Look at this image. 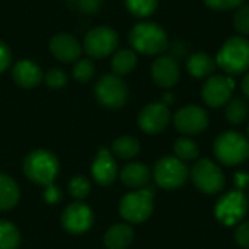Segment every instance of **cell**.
Listing matches in <instances>:
<instances>
[{"label": "cell", "mask_w": 249, "mask_h": 249, "mask_svg": "<svg viewBox=\"0 0 249 249\" xmlns=\"http://www.w3.org/2000/svg\"><path fill=\"white\" fill-rule=\"evenodd\" d=\"M128 42L136 53L159 55L168 50L169 38L166 31L156 22H140L128 34Z\"/></svg>", "instance_id": "6da1fadb"}, {"label": "cell", "mask_w": 249, "mask_h": 249, "mask_svg": "<svg viewBox=\"0 0 249 249\" xmlns=\"http://www.w3.org/2000/svg\"><path fill=\"white\" fill-rule=\"evenodd\" d=\"M216 64L228 76L249 71V39L242 35L228 38L216 54Z\"/></svg>", "instance_id": "7a4b0ae2"}, {"label": "cell", "mask_w": 249, "mask_h": 249, "mask_svg": "<svg viewBox=\"0 0 249 249\" xmlns=\"http://www.w3.org/2000/svg\"><path fill=\"white\" fill-rule=\"evenodd\" d=\"M216 159L226 166H238L249 156V140L239 131H223L213 143Z\"/></svg>", "instance_id": "3957f363"}, {"label": "cell", "mask_w": 249, "mask_h": 249, "mask_svg": "<svg viewBox=\"0 0 249 249\" xmlns=\"http://www.w3.org/2000/svg\"><path fill=\"white\" fill-rule=\"evenodd\" d=\"M249 209L248 196L239 190L225 193L214 206V216L223 226H238L247 216Z\"/></svg>", "instance_id": "277c9868"}, {"label": "cell", "mask_w": 249, "mask_h": 249, "mask_svg": "<svg viewBox=\"0 0 249 249\" xmlns=\"http://www.w3.org/2000/svg\"><path fill=\"white\" fill-rule=\"evenodd\" d=\"M193 184L198 191L207 196H214L223 191L226 178L222 168L212 159H200L190 171Z\"/></svg>", "instance_id": "5b68a950"}, {"label": "cell", "mask_w": 249, "mask_h": 249, "mask_svg": "<svg viewBox=\"0 0 249 249\" xmlns=\"http://www.w3.org/2000/svg\"><path fill=\"white\" fill-rule=\"evenodd\" d=\"M190 178V169L185 162L177 156H163L153 168V179L163 190H177Z\"/></svg>", "instance_id": "8992f818"}, {"label": "cell", "mask_w": 249, "mask_h": 249, "mask_svg": "<svg viewBox=\"0 0 249 249\" xmlns=\"http://www.w3.org/2000/svg\"><path fill=\"white\" fill-rule=\"evenodd\" d=\"M25 175L39 185H51L58 172L55 156L47 150H35L29 153L23 162Z\"/></svg>", "instance_id": "52a82bcc"}, {"label": "cell", "mask_w": 249, "mask_h": 249, "mask_svg": "<svg viewBox=\"0 0 249 249\" xmlns=\"http://www.w3.org/2000/svg\"><path fill=\"white\" fill-rule=\"evenodd\" d=\"M155 194L150 188L128 193L120 203V214L128 223H143L153 213Z\"/></svg>", "instance_id": "ba28073f"}, {"label": "cell", "mask_w": 249, "mask_h": 249, "mask_svg": "<svg viewBox=\"0 0 249 249\" xmlns=\"http://www.w3.org/2000/svg\"><path fill=\"white\" fill-rule=\"evenodd\" d=\"M120 44L118 34L109 26H96L85 35L83 48L90 58L101 60L117 51Z\"/></svg>", "instance_id": "9c48e42d"}, {"label": "cell", "mask_w": 249, "mask_h": 249, "mask_svg": "<svg viewBox=\"0 0 249 249\" xmlns=\"http://www.w3.org/2000/svg\"><path fill=\"white\" fill-rule=\"evenodd\" d=\"M95 95L102 107L118 109L128 99V88L120 76L104 74L95 86Z\"/></svg>", "instance_id": "30bf717a"}, {"label": "cell", "mask_w": 249, "mask_h": 249, "mask_svg": "<svg viewBox=\"0 0 249 249\" xmlns=\"http://www.w3.org/2000/svg\"><path fill=\"white\" fill-rule=\"evenodd\" d=\"M235 86L236 83L231 76L212 74L201 88V99L210 108H222L232 99Z\"/></svg>", "instance_id": "8fae6325"}, {"label": "cell", "mask_w": 249, "mask_h": 249, "mask_svg": "<svg viewBox=\"0 0 249 249\" xmlns=\"http://www.w3.org/2000/svg\"><path fill=\"white\" fill-rule=\"evenodd\" d=\"M209 123H210V118H209L207 111L203 107L196 105V104L182 107L174 115L175 128L188 137L197 136L203 133L204 130H207Z\"/></svg>", "instance_id": "7c38bea8"}, {"label": "cell", "mask_w": 249, "mask_h": 249, "mask_svg": "<svg viewBox=\"0 0 249 249\" xmlns=\"http://www.w3.org/2000/svg\"><path fill=\"white\" fill-rule=\"evenodd\" d=\"M171 121L169 107L163 102H152L146 105L137 118L139 127L146 134H159L162 133Z\"/></svg>", "instance_id": "4fadbf2b"}, {"label": "cell", "mask_w": 249, "mask_h": 249, "mask_svg": "<svg viewBox=\"0 0 249 249\" xmlns=\"http://www.w3.org/2000/svg\"><path fill=\"white\" fill-rule=\"evenodd\" d=\"M150 74L159 88L171 89L181 79V67L179 63L171 55H159L152 63Z\"/></svg>", "instance_id": "5bb4252c"}, {"label": "cell", "mask_w": 249, "mask_h": 249, "mask_svg": "<svg viewBox=\"0 0 249 249\" xmlns=\"http://www.w3.org/2000/svg\"><path fill=\"white\" fill-rule=\"evenodd\" d=\"M93 222V213L92 210L82 204V203H74L70 204L61 216V223L64 229L73 235H79L86 232Z\"/></svg>", "instance_id": "9a60e30c"}, {"label": "cell", "mask_w": 249, "mask_h": 249, "mask_svg": "<svg viewBox=\"0 0 249 249\" xmlns=\"http://www.w3.org/2000/svg\"><path fill=\"white\" fill-rule=\"evenodd\" d=\"M50 51L58 61L71 63V61L79 60L82 54V45L73 35L61 32L51 38Z\"/></svg>", "instance_id": "2e32d148"}, {"label": "cell", "mask_w": 249, "mask_h": 249, "mask_svg": "<svg viewBox=\"0 0 249 249\" xmlns=\"http://www.w3.org/2000/svg\"><path fill=\"white\" fill-rule=\"evenodd\" d=\"M12 77L18 86L25 88V89H32L42 82L44 73L35 61L20 60L13 66Z\"/></svg>", "instance_id": "e0dca14e"}, {"label": "cell", "mask_w": 249, "mask_h": 249, "mask_svg": "<svg viewBox=\"0 0 249 249\" xmlns=\"http://www.w3.org/2000/svg\"><path fill=\"white\" fill-rule=\"evenodd\" d=\"M92 175L99 185H109L117 178V163L105 147L99 149V153L92 165Z\"/></svg>", "instance_id": "ac0fdd59"}, {"label": "cell", "mask_w": 249, "mask_h": 249, "mask_svg": "<svg viewBox=\"0 0 249 249\" xmlns=\"http://www.w3.org/2000/svg\"><path fill=\"white\" fill-rule=\"evenodd\" d=\"M216 67H217L216 58L213 55H210L209 53H204V51L193 53L187 58V71L194 79L210 77L214 73Z\"/></svg>", "instance_id": "d6986e66"}, {"label": "cell", "mask_w": 249, "mask_h": 249, "mask_svg": "<svg viewBox=\"0 0 249 249\" xmlns=\"http://www.w3.org/2000/svg\"><path fill=\"white\" fill-rule=\"evenodd\" d=\"M150 169L144 163H128L121 171V181L130 188H143L150 181Z\"/></svg>", "instance_id": "ffe728a7"}, {"label": "cell", "mask_w": 249, "mask_h": 249, "mask_svg": "<svg viewBox=\"0 0 249 249\" xmlns=\"http://www.w3.org/2000/svg\"><path fill=\"white\" fill-rule=\"evenodd\" d=\"M134 239V231L125 223L114 225L105 235V245L108 249H125Z\"/></svg>", "instance_id": "44dd1931"}, {"label": "cell", "mask_w": 249, "mask_h": 249, "mask_svg": "<svg viewBox=\"0 0 249 249\" xmlns=\"http://www.w3.org/2000/svg\"><path fill=\"white\" fill-rule=\"evenodd\" d=\"M136 66H137V54L134 50L123 48L112 54L111 67H112L114 74L117 76L128 74L136 69Z\"/></svg>", "instance_id": "7402d4cb"}, {"label": "cell", "mask_w": 249, "mask_h": 249, "mask_svg": "<svg viewBox=\"0 0 249 249\" xmlns=\"http://www.w3.org/2000/svg\"><path fill=\"white\" fill-rule=\"evenodd\" d=\"M19 201V188L16 182L0 174V210H10Z\"/></svg>", "instance_id": "603a6c76"}, {"label": "cell", "mask_w": 249, "mask_h": 249, "mask_svg": "<svg viewBox=\"0 0 249 249\" xmlns=\"http://www.w3.org/2000/svg\"><path fill=\"white\" fill-rule=\"evenodd\" d=\"M174 153L182 162H191V160L198 159L200 147L191 137L184 136V137L177 139V142L174 144Z\"/></svg>", "instance_id": "cb8c5ba5"}, {"label": "cell", "mask_w": 249, "mask_h": 249, "mask_svg": "<svg viewBox=\"0 0 249 249\" xmlns=\"http://www.w3.org/2000/svg\"><path fill=\"white\" fill-rule=\"evenodd\" d=\"M112 152L121 159H133L140 152V142L133 136L118 137L112 144Z\"/></svg>", "instance_id": "d4e9b609"}, {"label": "cell", "mask_w": 249, "mask_h": 249, "mask_svg": "<svg viewBox=\"0 0 249 249\" xmlns=\"http://www.w3.org/2000/svg\"><path fill=\"white\" fill-rule=\"evenodd\" d=\"M248 104H247L244 99L233 98V99H231V101L225 105V117H226V120H228L231 124H233V125L242 124V123L248 118Z\"/></svg>", "instance_id": "484cf974"}, {"label": "cell", "mask_w": 249, "mask_h": 249, "mask_svg": "<svg viewBox=\"0 0 249 249\" xmlns=\"http://www.w3.org/2000/svg\"><path fill=\"white\" fill-rule=\"evenodd\" d=\"M20 235L16 226L10 222L0 220V249H18Z\"/></svg>", "instance_id": "4316f807"}, {"label": "cell", "mask_w": 249, "mask_h": 249, "mask_svg": "<svg viewBox=\"0 0 249 249\" xmlns=\"http://www.w3.org/2000/svg\"><path fill=\"white\" fill-rule=\"evenodd\" d=\"M159 6V0H125L127 10L136 18L152 16Z\"/></svg>", "instance_id": "83f0119b"}, {"label": "cell", "mask_w": 249, "mask_h": 249, "mask_svg": "<svg viewBox=\"0 0 249 249\" xmlns=\"http://www.w3.org/2000/svg\"><path fill=\"white\" fill-rule=\"evenodd\" d=\"M95 74V66L90 58H80L73 67V77L80 83H88Z\"/></svg>", "instance_id": "f1b7e54d"}, {"label": "cell", "mask_w": 249, "mask_h": 249, "mask_svg": "<svg viewBox=\"0 0 249 249\" xmlns=\"http://www.w3.org/2000/svg\"><path fill=\"white\" fill-rule=\"evenodd\" d=\"M233 26L242 36H249V4H241L233 13Z\"/></svg>", "instance_id": "f546056e"}, {"label": "cell", "mask_w": 249, "mask_h": 249, "mask_svg": "<svg viewBox=\"0 0 249 249\" xmlns=\"http://www.w3.org/2000/svg\"><path fill=\"white\" fill-rule=\"evenodd\" d=\"M44 80L51 89H61L67 83V74L61 69L53 67L44 74Z\"/></svg>", "instance_id": "4dcf8cb0"}, {"label": "cell", "mask_w": 249, "mask_h": 249, "mask_svg": "<svg viewBox=\"0 0 249 249\" xmlns=\"http://www.w3.org/2000/svg\"><path fill=\"white\" fill-rule=\"evenodd\" d=\"M69 190H70V194L74 198L82 200V198H85L89 194V191H90V182L86 178H83V177H76V178L71 179V182L69 185Z\"/></svg>", "instance_id": "1f68e13d"}, {"label": "cell", "mask_w": 249, "mask_h": 249, "mask_svg": "<svg viewBox=\"0 0 249 249\" xmlns=\"http://www.w3.org/2000/svg\"><path fill=\"white\" fill-rule=\"evenodd\" d=\"M168 50L171 51L168 55L175 58L178 63H179V60H187L191 55L190 54V45L185 41H181V39H177V41L171 42L168 45Z\"/></svg>", "instance_id": "d6a6232c"}, {"label": "cell", "mask_w": 249, "mask_h": 249, "mask_svg": "<svg viewBox=\"0 0 249 249\" xmlns=\"http://www.w3.org/2000/svg\"><path fill=\"white\" fill-rule=\"evenodd\" d=\"M206 6L217 10V12H225V10H235L238 9L244 0H204Z\"/></svg>", "instance_id": "836d02e7"}, {"label": "cell", "mask_w": 249, "mask_h": 249, "mask_svg": "<svg viewBox=\"0 0 249 249\" xmlns=\"http://www.w3.org/2000/svg\"><path fill=\"white\" fill-rule=\"evenodd\" d=\"M70 1L77 10H80L83 13H88V15H92V13H96L101 9L104 0H70Z\"/></svg>", "instance_id": "e575fe53"}, {"label": "cell", "mask_w": 249, "mask_h": 249, "mask_svg": "<svg viewBox=\"0 0 249 249\" xmlns=\"http://www.w3.org/2000/svg\"><path fill=\"white\" fill-rule=\"evenodd\" d=\"M235 241L236 244L244 249H249V220L241 222L235 229Z\"/></svg>", "instance_id": "d590c367"}, {"label": "cell", "mask_w": 249, "mask_h": 249, "mask_svg": "<svg viewBox=\"0 0 249 249\" xmlns=\"http://www.w3.org/2000/svg\"><path fill=\"white\" fill-rule=\"evenodd\" d=\"M12 64V50L4 41H0V73L6 71Z\"/></svg>", "instance_id": "8d00e7d4"}, {"label": "cell", "mask_w": 249, "mask_h": 249, "mask_svg": "<svg viewBox=\"0 0 249 249\" xmlns=\"http://www.w3.org/2000/svg\"><path fill=\"white\" fill-rule=\"evenodd\" d=\"M60 198H61L60 190L57 187H54L53 184L51 185H47V190L44 191V200L48 204H55Z\"/></svg>", "instance_id": "74e56055"}, {"label": "cell", "mask_w": 249, "mask_h": 249, "mask_svg": "<svg viewBox=\"0 0 249 249\" xmlns=\"http://www.w3.org/2000/svg\"><path fill=\"white\" fill-rule=\"evenodd\" d=\"M233 182L236 185V190L239 191H245L249 188V174L248 172H236L233 177Z\"/></svg>", "instance_id": "f35d334b"}, {"label": "cell", "mask_w": 249, "mask_h": 249, "mask_svg": "<svg viewBox=\"0 0 249 249\" xmlns=\"http://www.w3.org/2000/svg\"><path fill=\"white\" fill-rule=\"evenodd\" d=\"M241 88H242L244 95H245V96L249 99V71H247V74L244 76L242 83H241Z\"/></svg>", "instance_id": "ab89813d"}, {"label": "cell", "mask_w": 249, "mask_h": 249, "mask_svg": "<svg viewBox=\"0 0 249 249\" xmlns=\"http://www.w3.org/2000/svg\"><path fill=\"white\" fill-rule=\"evenodd\" d=\"M162 102H163L165 105H168V107H169V105L174 102V95H172L171 92H168V93L163 96V101H162Z\"/></svg>", "instance_id": "60d3db41"}, {"label": "cell", "mask_w": 249, "mask_h": 249, "mask_svg": "<svg viewBox=\"0 0 249 249\" xmlns=\"http://www.w3.org/2000/svg\"><path fill=\"white\" fill-rule=\"evenodd\" d=\"M247 137H248V140H249V124H248V127H247Z\"/></svg>", "instance_id": "b9f144b4"}, {"label": "cell", "mask_w": 249, "mask_h": 249, "mask_svg": "<svg viewBox=\"0 0 249 249\" xmlns=\"http://www.w3.org/2000/svg\"><path fill=\"white\" fill-rule=\"evenodd\" d=\"M248 200H249V188H248Z\"/></svg>", "instance_id": "7bdbcfd3"}, {"label": "cell", "mask_w": 249, "mask_h": 249, "mask_svg": "<svg viewBox=\"0 0 249 249\" xmlns=\"http://www.w3.org/2000/svg\"><path fill=\"white\" fill-rule=\"evenodd\" d=\"M248 159H249V156H248Z\"/></svg>", "instance_id": "ee69618b"}]
</instances>
